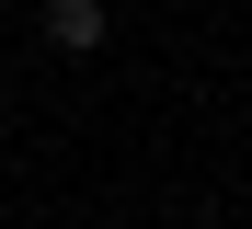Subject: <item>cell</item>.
<instances>
[{"mask_svg": "<svg viewBox=\"0 0 252 229\" xmlns=\"http://www.w3.org/2000/svg\"><path fill=\"white\" fill-rule=\"evenodd\" d=\"M46 34H58V58H92L103 46V0H46Z\"/></svg>", "mask_w": 252, "mask_h": 229, "instance_id": "obj_1", "label": "cell"}]
</instances>
